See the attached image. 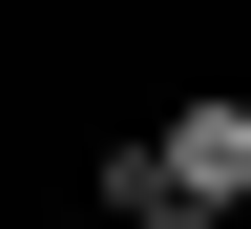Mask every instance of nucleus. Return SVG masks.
I'll return each mask as SVG.
<instances>
[{"instance_id": "f257e3e1", "label": "nucleus", "mask_w": 251, "mask_h": 229, "mask_svg": "<svg viewBox=\"0 0 251 229\" xmlns=\"http://www.w3.org/2000/svg\"><path fill=\"white\" fill-rule=\"evenodd\" d=\"M168 187V208H251V104H168L147 146H105V208Z\"/></svg>"}, {"instance_id": "f03ea898", "label": "nucleus", "mask_w": 251, "mask_h": 229, "mask_svg": "<svg viewBox=\"0 0 251 229\" xmlns=\"http://www.w3.org/2000/svg\"><path fill=\"white\" fill-rule=\"evenodd\" d=\"M105 229H230V208H168V187H126V208H105Z\"/></svg>"}]
</instances>
